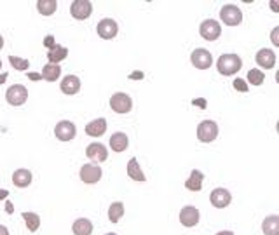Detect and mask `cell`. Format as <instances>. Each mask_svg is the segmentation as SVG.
Wrapping results in <instances>:
<instances>
[{
  "label": "cell",
  "instance_id": "60d3db41",
  "mask_svg": "<svg viewBox=\"0 0 279 235\" xmlns=\"http://www.w3.org/2000/svg\"><path fill=\"white\" fill-rule=\"evenodd\" d=\"M270 7H272V9L277 13V4H276V2H270Z\"/></svg>",
  "mask_w": 279,
  "mask_h": 235
},
{
  "label": "cell",
  "instance_id": "8fae6325",
  "mask_svg": "<svg viewBox=\"0 0 279 235\" xmlns=\"http://www.w3.org/2000/svg\"><path fill=\"white\" fill-rule=\"evenodd\" d=\"M96 31L101 38H105V40H112V38L117 37V33H119V26H117V23L113 21L112 18H105L98 23Z\"/></svg>",
  "mask_w": 279,
  "mask_h": 235
},
{
  "label": "cell",
  "instance_id": "d590c367",
  "mask_svg": "<svg viewBox=\"0 0 279 235\" xmlns=\"http://www.w3.org/2000/svg\"><path fill=\"white\" fill-rule=\"evenodd\" d=\"M129 78H133V80H140V78H143V73H141V72H133L131 75H129Z\"/></svg>",
  "mask_w": 279,
  "mask_h": 235
},
{
  "label": "cell",
  "instance_id": "e0dca14e",
  "mask_svg": "<svg viewBox=\"0 0 279 235\" xmlns=\"http://www.w3.org/2000/svg\"><path fill=\"white\" fill-rule=\"evenodd\" d=\"M107 132V120L105 119H94L86 125V134L93 136V138H100Z\"/></svg>",
  "mask_w": 279,
  "mask_h": 235
},
{
  "label": "cell",
  "instance_id": "52a82bcc",
  "mask_svg": "<svg viewBox=\"0 0 279 235\" xmlns=\"http://www.w3.org/2000/svg\"><path fill=\"white\" fill-rule=\"evenodd\" d=\"M70 14H72L73 19H78V21L88 19L93 14L91 0H73L72 6H70Z\"/></svg>",
  "mask_w": 279,
  "mask_h": 235
},
{
  "label": "cell",
  "instance_id": "484cf974",
  "mask_svg": "<svg viewBox=\"0 0 279 235\" xmlns=\"http://www.w3.org/2000/svg\"><path fill=\"white\" fill-rule=\"evenodd\" d=\"M58 9L56 0H38L37 2V11L42 16H53Z\"/></svg>",
  "mask_w": 279,
  "mask_h": 235
},
{
  "label": "cell",
  "instance_id": "4fadbf2b",
  "mask_svg": "<svg viewBox=\"0 0 279 235\" xmlns=\"http://www.w3.org/2000/svg\"><path fill=\"white\" fill-rule=\"evenodd\" d=\"M210 201L215 207L223 209V207H227L230 204V201H232V195H230V192L227 190V188H215L210 195Z\"/></svg>",
  "mask_w": 279,
  "mask_h": 235
},
{
  "label": "cell",
  "instance_id": "5bb4252c",
  "mask_svg": "<svg viewBox=\"0 0 279 235\" xmlns=\"http://www.w3.org/2000/svg\"><path fill=\"white\" fill-rule=\"evenodd\" d=\"M86 155H88L89 160L93 162L100 164V162H105L108 157V152H107V147L101 143H91L88 148H86Z\"/></svg>",
  "mask_w": 279,
  "mask_h": 235
},
{
  "label": "cell",
  "instance_id": "ac0fdd59",
  "mask_svg": "<svg viewBox=\"0 0 279 235\" xmlns=\"http://www.w3.org/2000/svg\"><path fill=\"white\" fill-rule=\"evenodd\" d=\"M129 145V138L126 136V132H113L112 138H110V148L117 154L124 152Z\"/></svg>",
  "mask_w": 279,
  "mask_h": 235
},
{
  "label": "cell",
  "instance_id": "30bf717a",
  "mask_svg": "<svg viewBox=\"0 0 279 235\" xmlns=\"http://www.w3.org/2000/svg\"><path fill=\"white\" fill-rule=\"evenodd\" d=\"M101 174H103L101 167L100 166H94V164H84V166L81 167V172H78L81 179L84 183H88V185H94V183L100 181Z\"/></svg>",
  "mask_w": 279,
  "mask_h": 235
},
{
  "label": "cell",
  "instance_id": "f35d334b",
  "mask_svg": "<svg viewBox=\"0 0 279 235\" xmlns=\"http://www.w3.org/2000/svg\"><path fill=\"white\" fill-rule=\"evenodd\" d=\"M217 235H234V232H230V230H222V232H218Z\"/></svg>",
  "mask_w": 279,
  "mask_h": 235
},
{
  "label": "cell",
  "instance_id": "6da1fadb",
  "mask_svg": "<svg viewBox=\"0 0 279 235\" xmlns=\"http://www.w3.org/2000/svg\"><path fill=\"white\" fill-rule=\"evenodd\" d=\"M217 68H218V73H222V75H225V77H230L243 68V60L237 56V54H232V53L222 54L217 61Z\"/></svg>",
  "mask_w": 279,
  "mask_h": 235
},
{
  "label": "cell",
  "instance_id": "cb8c5ba5",
  "mask_svg": "<svg viewBox=\"0 0 279 235\" xmlns=\"http://www.w3.org/2000/svg\"><path fill=\"white\" fill-rule=\"evenodd\" d=\"M61 75V66L60 65H53V63H47L42 68V78L47 82H56Z\"/></svg>",
  "mask_w": 279,
  "mask_h": 235
},
{
  "label": "cell",
  "instance_id": "2e32d148",
  "mask_svg": "<svg viewBox=\"0 0 279 235\" xmlns=\"http://www.w3.org/2000/svg\"><path fill=\"white\" fill-rule=\"evenodd\" d=\"M255 60H257V65L260 68L270 70L276 65V54H274L272 49H260L257 53V56H255Z\"/></svg>",
  "mask_w": 279,
  "mask_h": 235
},
{
  "label": "cell",
  "instance_id": "9c48e42d",
  "mask_svg": "<svg viewBox=\"0 0 279 235\" xmlns=\"http://www.w3.org/2000/svg\"><path fill=\"white\" fill-rule=\"evenodd\" d=\"M190 63L199 70H208L213 65V56L208 49H195L190 54Z\"/></svg>",
  "mask_w": 279,
  "mask_h": 235
},
{
  "label": "cell",
  "instance_id": "1f68e13d",
  "mask_svg": "<svg viewBox=\"0 0 279 235\" xmlns=\"http://www.w3.org/2000/svg\"><path fill=\"white\" fill-rule=\"evenodd\" d=\"M44 45L47 47V49H53V47L56 45V38H54L53 35H47V37L44 38Z\"/></svg>",
  "mask_w": 279,
  "mask_h": 235
},
{
  "label": "cell",
  "instance_id": "f6af8a7d",
  "mask_svg": "<svg viewBox=\"0 0 279 235\" xmlns=\"http://www.w3.org/2000/svg\"><path fill=\"white\" fill-rule=\"evenodd\" d=\"M0 70H2V60H0Z\"/></svg>",
  "mask_w": 279,
  "mask_h": 235
},
{
  "label": "cell",
  "instance_id": "5b68a950",
  "mask_svg": "<svg viewBox=\"0 0 279 235\" xmlns=\"http://www.w3.org/2000/svg\"><path fill=\"white\" fill-rule=\"evenodd\" d=\"M218 136V125L215 120H203L197 127V138L201 143H211Z\"/></svg>",
  "mask_w": 279,
  "mask_h": 235
},
{
  "label": "cell",
  "instance_id": "d4e9b609",
  "mask_svg": "<svg viewBox=\"0 0 279 235\" xmlns=\"http://www.w3.org/2000/svg\"><path fill=\"white\" fill-rule=\"evenodd\" d=\"M128 176L131 179H135V181H145V174L140 167L138 159H135V157L128 162Z\"/></svg>",
  "mask_w": 279,
  "mask_h": 235
},
{
  "label": "cell",
  "instance_id": "ee69618b",
  "mask_svg": "<svg viewBox=\"0 0 279 235\" xmlns=\"http://www.w3.org/2000/svg\"><path fill=\"white\" fill-rule=\"evenodd\" d=\"M105 235H117V233H113V232H112V233H105Z\"/></svg>",
  "mask_w": 279,
  "mask_h": 235
},
{
  "label": "cell",
  "instance_id": "9a60e30c",
  "mask_svg": "<svg viewBox=\"0 0 279 235\" xmlns=\"http://www.w3.org/2000/svg\"><path fill=\"white\" fill-rule=\"evenodd\" d=\"M60 89H61L63 94H66V96H73V94H77L78 91H81V78H78L77 75L63 77Z\"/></svg>",
  "mask_w": 279,
  "mask_h": 235
},
{
  "label": "cell",
  "instance_id": "d6986e66",
  "mask_svg": "<svg viewBox=\"0 0 279 235\" xmlns=\"http://www.w3.org/2000/svg\"><path fill=\"white\" fill-rule=\"evenodd\" d=\"M203 179H204V174L199 169H194L188 176V179L185 181V188L190 192H199L203 188Z\"/></svg>",
  "mask_w": 279,
  "mask_h": 235
},
{
  "label": "cell",
  "instance_id": "836d02e7",
  "mask_svg": "<svg viewBox=\"0 0 279 235\" xmlns=\"http://www.w3.org/2000/svg\"><path fill=\"white\" fill-rule=\"evenodd\" d=\"M277 33H279V28H274L272 30V35H270V38H272V44L274 45H279V38H277Z\"/></svg>",
  "mask_w": 279,
  "mask_h": 235
},
{
  "label": "cell",
  "instance_id": "7c38bea8",
  "mask_svg": "<svg viewBox=\"0 0 279 235\" xmlns=\"http://www.w3.org/2000/svg\"><path fill=\"white\" fill-rule=\"evenodd\" d=\"M199 218H201L199 209L194 206H185V207H182V211H180V221H182V225L187 226V228H192V226L197 225Z\"/></svg>",
  "mask_w": 279,
  "mask_h": 235
},
{
  "label": "cell",
  "instance_id": "f546056e",
  "mask_svg": "<svg viewBox=\"0 0 279 235\" xmlns=\"http://www.w3.org/2000/svg\"><path fill=\"white\" fill-rule=\"evenodd\" d=\"M9 63L18 70V72H25V70L30 68V61L23 60V58H18V56H9Z\"/></svg>",
  "mask_w": 279,
  "mask_h": 235
},
{
  "label": "cell",
  "instance_id": "277c9868",
  "mask_svg": "<svg viewBox=\"0 0 279 235\" xmlns=\"http://www.w3.org/2000/svg\"><path fill=\"white\" fill-rule=\"evenodd\" d=\"M220 18H222V21L225 23L227 26H237L241 25L243 21V13L237 6L227 4V6H223L222 11H220Z\"/></svg>",
  "mask_w": 279,
  "mask_h": 235
},
{
  "label": "cell",
  "instance_id": "74e56055",
  "mask_svg": "<svg viewBox=\"0 0 279 235\" xmlns=\"http://www.w3.org/2000/svg\"><path fill=\"white\" fill-rule=\"evenodd\" d=\"M6 211H7V213H9V214L13 213V211H14V209H13V204L7 202V204H6Z\"/></svg>",
  "mask_w": 279,
  "mask_h": 235
},
{
  "label": "cell",
  "instance_id": "b9f144b4",
  "mask_svg": "<svg viewBox=\"0 0 279 235\" xmlns=\"http://www.w3.org/2000/svg\"><path fill=\"white\" fill-rule=\"evenodd\" d=\"M6 78H7V73H4V75L0 77V84H4V80H6Z\"/></svg>",
  "mask_w": 279,
  "mask_h": 235
},
{
  "label": "cell",
  "instance_id": "83f0119b",
  "mask_svg": "<svg viewBox=\"0 0 279 235\" xmlns=\"http://www.w3.org/2000/svg\"><path fill=\"white\" fill-rule=\"evenodd\" d=\"M21 216L26 223V228H28L30 232H37L38 226H41V216H38L37 213H23Z\"/></svg>",
  "mask_w": 279,
  "mask_h": 235
},
{
  "label": "cell",
  "instance_id": "ffe728a7",
  "mask_svg": "<svg viewBox=\"0 0 279 235\" xmlns=\"http://www.w3.org/2000/svg\"><path fill=\"white\" fill-rule=\"evenodd\" d=\"M13 183L18 188H26L31 185V172L28 169H18L13 174Z\"/></svg>",
  "mask_w": 279,
  "mask_h": 235
},
{
  "label": "cell",
  "instance_id": "8992f818",
  "mask_svg": "<svg viewBox=\"0 0 279 235\" xmlns=\"http://www.w3.org/2000/svg\"><path fill=\"white\" fill-rule=\"evenodd\" d=\"M199 33H201L204 40L213 42L222 35V26H220V23L215 21V19H204L201 26H199Z\"/></svg>",
  "mask_w": 279,
  "mask_h": 235
},
{
  "label": "cell",
  "instance_id": "7402d4cb",
  "mask_svg": "<svg viewBox=\"0 0 279 235\" xmlns=\"http://www.w3.org/2000/svg\"><path fill=\"white\" fill-rule=\"evenodd\" d=\"M262 230L265 235H279V216L277 214H270L262 223Z\"/></svg>",
  "mask_w": 279,
  "mask_h": 235
},
{
  "label": "cell",
  "instance_id": "4316f807",
  "mask_svg": "<svg viewBox=\"0 0 279 235\" xmlns=\"http://www.w3.org/2000/svg\"><path fill=\"white\" fill-rule=\"evenodd\" d=\"M124 204L123 202H112L108 207V219L112 223H119V219L124 216Z\"/></svg>",
  "mask_w": 279,
  "mask_h": 235
},
{
  "label": "cell",
  "instance_id": "7bdbcfd3",
  "mask_svg": "<svg viewBox=\"0 0 279 235\" xmlns=\"http://www.w3.org/2000/svg\"><path fill=\"white\" fill-rule=\"evenodd\" d=\"M2 47H4V37L0 35V49H2Z\"/></svg>",
  "mask_w": 279,
  "mask_h": 235
},
{
  "label": "cell",
  "instance_id": "ba28073f",
  "mask_svg": "<svg viewBox=\"0 0 279 235\" xmlns=\"http://www.w3.org/2000/svg\"><path fill=\"white\" fill-rule=\"evenodd\" d=\"M77 134V127L72 120H61L54 127V136L60 141H72Z\"/></svg>",
  "mask_w": 279,
  "mask_h": 235
},
{
  "label": "cell",
  "instance_id": "3957f363",
  "mask_svg": "<svg viewBox=\"0 0 279 235\" xmlns=\"http://www.w3.org/2000/svg\"><path fill=\"white\" fill-rule=\"evenodd\" d=\"M110 107L115 113H121V115H126V113L131 112L133 108V100L129 94L126 92H115L112 98H110Z\"/></svg>",
  "mask_w": 279,
  "mask_h": 235
},
{
  "label": "cell",
  "instance_id": "f1b7e54d",
  "mask_svg": "<svg viewBox=\"0 0 279 235\" xmlns=\"http://www.w3.org/2000/svg\"><path fill=\"white\" fill-rule=\"evenodd\" d=\"M264 80H265V75H264V72H262V70L251 68L248 72V82H251L253 85H262V84H264Z\"/></svg>",
  "mask_w": 279,
  "mask_h": 235
},
{
  "label": "cell",
  "instance_id": "7a4b0ae2",
  "mask_svg": "<svg viewBox=\"0 0 279 235\" xmlns=\"http://www.w3.org/2000/svg\"><path fill=\"white\" fill-rule=\"evenodd\" d=\"M6 100H7V103H9L11 107H21V105H25L26 100H28V91H26L25 85L14 84V85H11V87L7 89Z\"/></svg>",
  "mask_w": 279,
  "mask_h": 235
},
{
  "label": "cell",
  "instance_id": "d6a6232c",
  "mask_svg": "<svg viewBox=\"0 0 279 235\" xmlns=\"http://www.w3.org/2000/svg\"><path fill=\"white\" fill-rule=\"evenodd\" d=\"M192 105H195V107H199L201 110H204L206 108V100H204V98H197V100H192Z\"/></svg>",
  "mask_w": 279,
  "mask_h": 235
},
{
  "label": "cell",
  "instance_id": "603a6c76",
  "mask_svg": "<svg viewBox=\"0 0 279 235\" xmlns=\"http://www.w3.org/2000/svg\"><path fill=\"white\" fill-rule=\"evenodd\" d=\"M68 56V49H66L65 45H54L53 49H49V53H47V60L49 63H53V65H58L60 61H63L65 58Z\"/></svg>",
  "mask_w": 279,
  "mask_h": 235
},
{
  "label": "cell",
  "instance_id": "4dcf8cb0",
  "mask_svg": "<svg viewBox=\"0 0 279 235\" xmlns=\"http://www.w3.org/2000/svg\"><path fill=\"white\" fill-rule=\"evenodd\" d=\"M232 85H234L235 91H239V92H248L250 91V85H248V82H246L245 78H235V80L232 82Z\"/></svg>",
  "mask_w": 279,
  "mask_h": 235
},
{
  "label": "cell",
  "instance_id": "e575fe53",
  "mask_svg": "<svg viewBox=\"0 0 279 235\" xmlns=\"http://www.w3.org/2000/svg\"><path fill=\"white\" fill-rule=\"evenodd\" d=\"M28 78H30V80H42V75H41V73L30 72V73H28Z\"/></svg>",
  "mask_w": 279,
  "mask_h": 235
},
{
  "label": "cell",
  "instance_id": "44dd1931",
  "mask_svg": "<svg viewBox=\"0 0 279 235\" xmlns=\"http://www.w3.org/2000/svg\"><path fill=\"white\" fill-rule=\"evenodd\" d=\"M72 230L75 235H91L93 233V223L88 218H78L73 221Z\"/></svg>",
  "mask_w": 279,
  "mask_h": 235
},
{
  "label": "cell",
  "instance_id": "ab89813d",
  "mask_svg": "<svg viewBox=\"0 0 279 235\" xmlns=\"http://www.w3.org/2000/svg\"><path fill=\"white\" fill-rule=\"evenodd\" d=\"M7 197V190H0V201Z\"/></svg>",
  "mask_w": 279,
  "mask_h": 235
},
{
  "label": "cell",
  "instance_id": "8d00e7d4",
  "mask_svg": "<svg viewBox=\"0 0 279 235\" xmlns=\"http://www.w3.org/2000/svg\"><path fill=\"white\" fill-rule=\"evenodd\" d=\"M0 235H9V230H7V226L0 225Z\"/></svg>",
  "mask_w": 279,
  "mask_h": 235
}]
</instances>
